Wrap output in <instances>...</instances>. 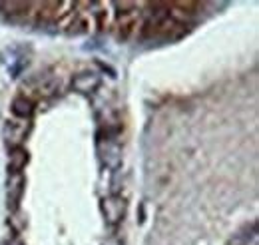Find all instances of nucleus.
<instances>
[{"label":"nucleus","mask_w":259,"mask_h":245,"mask_svg":"<svg viewBox=\"0 0 259 245\" xmlns=\"http://www.w3.org/2000/svg\"><path fill=\"white\" fill-rule=\"evenodd\" d=\"M12 245H24V243H22V241H14Z\"/></svg>","instance_id":"nucleus-8"},{"label":"nucleus","mask_w":259,"mask_h":245,"mask_svg":"<svg viewBox=\"0 0 259 245\" xmlns=\"http://www.w3.org/2000/svg\"><path fill=\"white\" fill-rule=\"evenodd\" d=\"M12 114L18 116V118H24V120L30 118L32 116V102L28 98H24V96L14 98V102H12Z\"/></svg>","instance_id":"nucleus-7"},{"label":"nucleus","mask_w":259,"mask_h":245,"mask_svg":"<svg viewBox=\"0 0 259 245\" xmlns=\"http://www.w3.org/2000/svg\"><path fill=\"white\" fill-rule=\"evenodd\" d=\"M136 18H138L136 8L130 10V12H122L120 14V20H118V38L120 40H128L130 36H132V32L136 28Z\"/></svg>","instance_id":"nucleus-5"},{"label":"nucleus","mask_w":259,"mask_h":245,"mask_svg":"<svg viewBox=\"0 0 259 245\" xmlns=\"http://www.w3.org/2000/svg\"><path fill=\"white\" fill-rule=\"evenodd\" d=\"M74 90L80 94H92L100 86V76L96 72H82L78 76H74L72 80Z\"/></svg>","instance_id":"nucleus-2"},{"label":"nucleus","mask_w":259,"mask_h":245,"mask_svg":"<svg viewBox=\"0 0 259 245\" xmlns=\"http://www.w3.org/2000/svg\"><path fill=\"white\" fill-rule=\"evenodd\" d=\"M102 212H104V217H106L108 223H112V225L120 223L124 219V215H126V201H124V197H120V195L106 197L102 201Z\"/></svg>","instance_id":"nucleus-1"},{"label":"nucleus","mask_w":259,"mask_h":245,"mask_svg":"<svg viewBox=\"0 0 259 245\" xmlns=\"http://www.w3.org/2000/svg\"><path fill=\"white\" fill-rule=\"evenodd\" d=\"M26 132H28V124L8 122L6 128H4V138H6L8 146H12V150H14V148H20V144H22Z\"/></svg>","instance_id":"nucleus-4"},{"label":"nucleus","mask_w":259,"mask_h":245,"mask_svg":"<svg viewBox=\"0 0 259 245\" xmlns=\"http://www.w3.org/2000/svg\"><path fill=\"white\" fill-rule=\"evenodd\" d=\"M22 191H24V178H22V174H12V178L8 182V210L10 212L18 210Z\"/></svg>","instance_id":"nucleus-3"},{"label":"nucleus","mask_w":259,"mask_h":245,"mask_svg":"<svg viewBox=\"0 0 259 245\" xmlns=\"http://www.w3.org/2000/svg\"><path fill=\"white\" fill-rule=\"evenodd\" d=\"M28 164V152L24 148H14L10 152V159H8V172L10 174H20Z\"/></svg>","instance_id":"nucleus-6"}]
</instances>
